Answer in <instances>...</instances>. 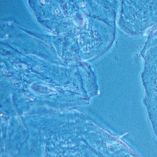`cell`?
I'll return each instance as SVG.
<instances>
[{
    "mask_svg": "<svg viewBox=\"0 0 157 157\" xmlns=\"http://www.w3.org/2000/svg\"><path fill=\"white\" fill-rule=\"evenodd\" d=\"M143 80L145 90V105L157 137V34L151 38L146 47Z\"/></svg>",
    "mask_w": 157,
    "mask_h": 157,
    "instance_id": "cell-1",
    "label": "cell"
}]
</instances>
